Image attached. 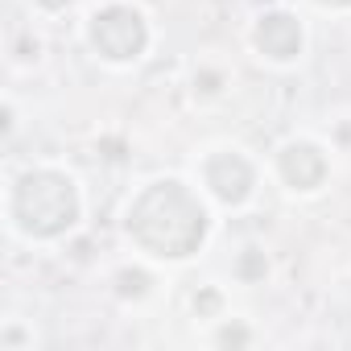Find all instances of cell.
<instances>
[{
    "label": "cell",
    "mask_w": 351,
    "mask_h": 351,
    "mask_svg": "<svg viewBox=\"0 0 351 351\" xmlns=\"http://www.w3.org/2000/svg\"><path fill=\"white\" fill-rule=\"evenodd\" d=\"M120 236L149 265H191L215 236V207L195 178L153 173L128 195Z\"/></svg>",
    "instance_id": "obj_1"
},
{
    "label": "cell",
    "mask_w": 351,
    "mask_h": 351,
    "mask_svg": "<svg viewBox=\"0 0 351 351\" xmlns=\"http://www.w3.org/2000/svg\"><path fill=\"white\" fill-rule=\"evenodd\" d=\"M5 228L29 248H50L71 240L87 219L83 182L58 161H34L17 169L5 186Z\"/></svg>",
    "instance_id": "obj_2"
},
{
    "label": "cell",
    "mask_w": 351,
    "mask_h": 351,
    "mask_svg": "<svg viewBox=\"0 0 351 351\" xmlns=\"http://www.w3.org/2000/svg\"><path fill=\"white\" fill-rule=\"evenodd\" d=\"M79 38L87 54L108 71H132L153 50V17L136 0H99L83 13Z\"/></svg>",
    "instance_id": "obj_3"
},
{
    "label": "cell",
    "mask_w": 351,
    "mask_h": 351,
    "mask_svg": "<svg viewBox=\"0 0 351 351\" xmlns=\"http://www.w3.org/2000/svg\"><path fill=\"white\" fill-rule=\"evenodd\" d=\"M191 178L199 182V191L211 199L215 211H248L269 178V169L240 141H211L195 153Z\"/></svg>",
    "instance_id": "obj_4"
},
{
    "label": "cell",
    "mask_w": 351,
    "mask_h": 351,
    "mask_svg": "<svg viewBox=\"0 0 351 351\" xmlns=\"http://www.w3.org/2000/svg\"><path fill=\"white\" fill-rule=\"evenodd\" d=\"M265 169H269V182L281 186L289 199H318L335 178V157L326 141L310 132H293L273 145V153L265 157Z\"/></svg>",
    "instance_id": "obj_5"
},
{
    "label": "cell",
    "mask_w": 351,
    "mask_h": 351,
    "mask_svg": "<svg viewBox=\"0 0 351 351\" xmlns=\"http://www.w3.org/2000/svg\"><path fill=\"white\" fill-rule=\"evenodd\" d=\"M244 42L256 54V62H265L273 71H293L306 58V50H310V29H306V17L298 9L269 5V9H261L248 21Z\"/></svg>",
    "instance_id": "obj_6"
},
{
    "label": "cell",
    "mask_w": 351,
    "mask_h": 351,
    "mask_svg": "<svg viewBox=\"0 0 351 351\" xmlns=\"http://www.w3.org/2000/svg\"><path fill=\"white\" fill-rule=\"evenodd\" d=\"M112 285H116V298L120 302H145L149 293H153V269H149V261H132V265H120L116 273H112Z\"/></svg>",
    "instance_id": "obj_7"
},
{
    "label": "cell",
    "mask_w": 351,
    "mask_h": 351,
    "mask_svg": "<svg viewBox=\"0 0 351 351\" xmlns=\"http://www.w3.org/2000/svg\"><path fill=\"white\" fill-rule=\"evenodd\" d=\"M228 87H232V75H228L219 62H199V66L191 71V95H195L199 104H215V99H223Z\"/></svg>",
    "instance_id": "obj_8"
},
{
    "label": "cell",
    "mask_w": 351,
    "mask_h": 351,
    "mask_svg": "<svg viewBox=\"0 0 351 351\" xmlns=\"http://www.w3.org/2000/svg\"><path fill=\"white\" fill-rule=\"evenodd\" d=\"M269 273H273V261H269V252H265L261 244H244V248L232 256V277H236L240 285H265Z\"/></svg>",
    "instance_id": "obj_9"
},
{
    "label": "cell",
    "mask_w": 351,
    "mask_h": 351,
    "mask_svg": "<svg viewBox=\"0 0 351 351\" xmlns=\"http://www.w3.org/2000/svg\"><path fill=\"white\" fill-rule=\"evenodd\" d=\"M207 343H211V347H252V343H256V330H252L244 318L223 314V318H215V322H211Z\"/></svg>",
    "instance_id": "obj_10"
},
{
    "label": "cell",
    "mask_w": 351,
    "mask_h": 351,
    "mask_svg": "<svg viewBox=\"0 0 351 351\" xmlns=\"http://www.w3.org/2000/svg\"><path fill=\"white\" fill-rule=\"evenodd\" d=\"M223 314H228L223 289H219V285H203V293H195V318L215 322V318H223Z\"/></svg>",
    "instance_id": "obj_11"
},
{
    "label": "cell",
    "mask_w": 351,
    "mask_h": 351,
    "mask_svg": "<svg viewBox=\"0 0 351 351\" xmlns=\"http://www.w3.org/2000/svg\"><path fill=\"white\" fill-rule=\"evenodd\" d=\"M25 5H29L38 17H62V13L79 9V0H25Z\"/></svg>",
    "instance_id": "obj_12"
},
{
    "label": "cell",
    "mask_w": 351,
    "mask_h": 351,
    "mask_svg": "<svg viewBox=\"0 0 351 351\" xmlns=\"http://www.w3.org/2000/svg\"><path fill=\"white\" fill-rule=\"evenodd\" d=\"M310 9H318V13H330V17H347L351 13V0H306Z\"/></svg>",
    "instance_id": "obj_13"
}]
</instances>
